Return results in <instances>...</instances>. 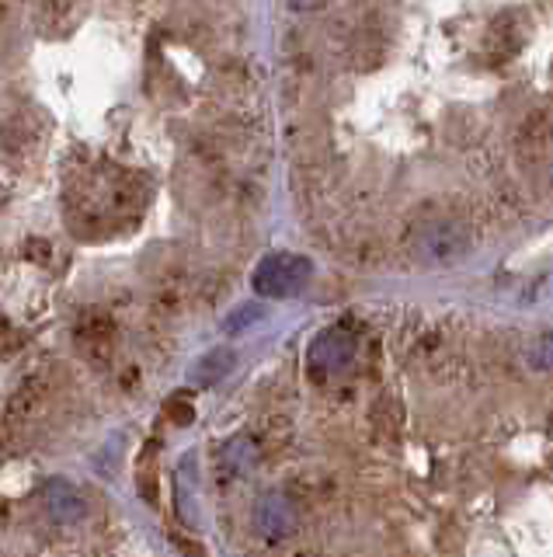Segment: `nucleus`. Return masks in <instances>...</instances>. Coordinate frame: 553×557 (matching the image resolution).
Instances as JSON below:
<instances>
[{"label": "nucleus", "mask_w": 553, "mask_h": 557, "mask_svg": "<svg viewBox=\"0 0 553 557\" xmlns=\"http://www.w3.org/2000/svg\"><path fill=\"white\" fill-rule=\"evenodd\" d=\"M310 278H314V261L306 255L275 251L257 261L251 286L265 300H292V296H300L310 286Z\"/></svg>", "instance_id": "obj_1"}, {"label": "nucleus", "mask_w": 553, "mask_h": 557, "mask_svg": "<svg viewBox=\"0 0 553 557\" xmlns=\"http://www.w3.org/2000/svg\"><path fill=\"white\" fill-rule=\"evenodd\" d=\"M418 251L431 265H453L466 251H470V226L460 220H436L422 226L418 234Z\"/></svg>", "instance_id": "obj_2"}, {"label": "nucleus", "mask_w": 553, "mask_h": 557, "mask_svg": "<svg viewBox=\"0 0 553 557\" xmlns=\"http://www.w3.org/2000/svg\"><path fill=\"white\" fill-rule=\"evenodd\" d=\"M355 352H359V342H355L352 331H344V327H324L321 335L310 342L306 362H310V370H314L317 376H335L341 370H349Z\"/></svg>", "instance_id": "obj_3"}, {"label": "nucleus", "mask_w": 553, "mask_h": 557, "mask_svg": "<svg viewBox=\"0 0 553 557\" xmlns=\"http://www.w3.org/2000/svg\"><path fill=\"white\" fill-rule=\"evenodd\" d=\"M42 505H46V516L53 519L56 527H77V522L88 516V502H84L77 487L63 478L42 484Z\"/></svg>", "instance_id": "obj_4"}, {"label": "nucleus", "mask_w": 553, "mask_h": 557, "mask_svg": "<svg viewBox=\"0 0 553 557\" xmlns=\"http://www.w3.org/2000/svg\"><path fill=\"white\" fill-rule=\"evenodd\" d=\"M254 527L265 540H282L297 530V505L282 492H265L254 505Z\"/></svg>", "instance_id": "obj_5"}, {"label": "nucleus", "mask_w": 553, "mask_h": 557, "mask_svg": "<svg viewBox=\"0 0 553 557\" xmlns=\"http://www.w3.org/2000/svg\"><path fill=\"white\" fill-rule=\"evenodd\" d=\"M234 362H237V352L230 345L210 348V352L188 370V383H196V387H216V383L234 370Z\"/></svg>", "instance_id": "obj_6"}, {"label": "nucleus", "mask_w": 553, "mask_h": 557, "mask_svg": "<svg viewBox=\"0 0 553 557\" xmlns=\"http://www.w3.org/2000/svg\"><path fill=\"white\" fill-rule=\"evenodd\" d=\"M254 463H257V446H254V440H248V435H234L216 457L219 474H227V478H244L248 470H254Z\"/></svg>", "instance_id": "obj_7"}, {"label": "nucleus", "mask_w": 553, "mask_h": 557, "mask_svg": "<svg viewBox=\"0 0 553 557\" xmlns=\"http://www.w3.org/2000/svg\"><path fill=\"white\" fill-rule=\"evenodd\" d=\"M265 318V307L262 304H240L237 310H230L227 318H223V331H227V335H240V331H248L251 324H257Z\"/></svg>", "instance_id": "obj_8"}, {"label": "nucleus", "mask_w": 553, "mask_h": 557, "mask_svg": "<svg viewBox=\"0 0 553 557\" xmlns=\"http://www.w3.org/2000/svg\"><path fill=\"white\" fill-rule=\"evenodd\" d=\"M536 362L546 366V370L553 366V335H546V338L540 342V348H536Z\"/></svg>", "instance_id": "obj_9"}, {"label": "nucleus", "mask_w": 553, "mask_h": 557, "mask_svg": "<svg viewBox=\"0 0 553 557\" xmlns=\"http://www.w3.org/2000/svg\"><path fill=\"white\" fill-rule=\"evenodd\" d=\"M289 8H297V11H321L324 0H289Z\"/></svg>", "instance_id": "obj_10"}]
</instances>
